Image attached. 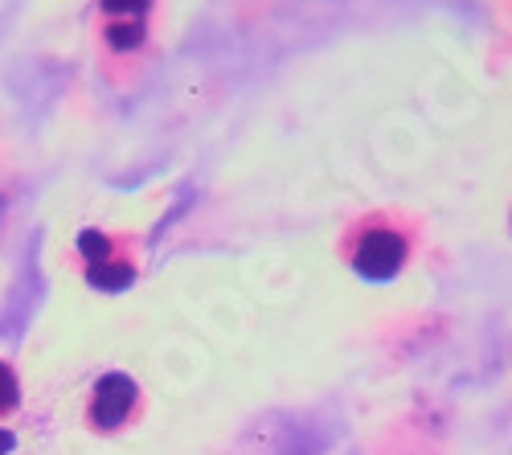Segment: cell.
<instances>
[{
    "label": "cell",
    "instance_id": "1",
    "mask_svg": "<svg viewBox=\"0 0 512 455\" xmlns=\"http://www.w3.org/2000/svg\"><path fill=\"white\" fill-rule=\"evenodd\" d=\"M418 246H422L418 218L402 210H369L349 222L345 238H340V259L365 283H390L414 263Z\"/></svg>",
    "mask_w": 512,
    "mask_h": 455
},
{
    "label": "cell",
    "instance_id": "2",
    "mask_svg": "<svg viewBox=\"0 0 512 455\" xmlns=\"http://www.w3.org/2000/svg\"><path fill=\"white\" fill-rule=\"evenodd\" d=\"M74 251L82 259V275H87L95 292H107V296L127 292L140 275V259L132 246H127V238H115L107 230H82Z\"/></svg>",
    "mask_w": 512,
    "mask_h": 455
},
{
    "label": "cell",
    "instance_id": "3",
    "mask_svg": "<svg viewBox=\"0 0 512 455\" xmlns=\"http://www.w3.org/2000/svg\"><path fill=\"white\" fill-rule=\"evenodd\" d=\"M144 415V390L132 374L123 369H111L91 386L87 398V427L95 435H119L127 427H136V419Z\"/></svg>",
    "mask_w": 512,
    "mask_h": 455
},
{
    "label": "cell",
    "instance_id": "4",
    "mask_svg": "<svg viewBox=\"0 0 512 455\" xmlns=\"http://www.w3.org/2000/svg\"><path fill=\"white\" fill-rule=\"evenodd\" d=\"M144 37H148L144 21H111V25L103 29V41H107L115 54H132V50H140V46H144Z\"/></svg>",
    "mask_w": 512,
    "mask_h": 455
},
{
    "label": "cell",
    "instance_id": "5",
    "mask_svg": "<svg viewBox=\"0 0 512 455\" xmlns=\"http://www.w3.org/2000/svg\"><path fill=\"white\" fill-rule=\"evenodd\" d=\"M21 406V378L9 361H0V419H9Z\"/></svg>",
    "mask_w": 512,
    "mask_h": 455
},
{
    "label": "cell",
    "instance_id": "6",
    "mask_svg": "<svg viewBox=\"0 0 512 455\" xmlns=\"http://www.w3.org/2000/svg\"><path fill=\"white\" fill-rule=\"evenodd\" d=\"M99 9L115 21H144V13L152 9V0H99Z\"/></svg>",
    "mask_w": 512,
    "mask_h": 455
},
{
    "label": "cell",
    "instance_id": "7",
    "mask_svg": "<svg viewBox=\"0 0 512 455\" xmlns=\"http://www.w3.org/2000/svg\"><path fill=\"white\" fill-rule=\"evenodd\" d=\"M13 447H17V435L9 427H0V455H13Z\"/></svg>",
    "mask_w": 512,
    "mask_h": 455
},
{
    "label": "cell",
    "instance_id": "8",
    "mask_svg": "<svg viewBox=\"0 0 512 455\" xmlns=\"http://www.w3.org/2000/svg\"><path fill=\"white\" fill-rule=\"evenodd\" d=\"M508 226H512V218H508Z\"/></svg>",
    "mask_w": 512,
    "mask_h": 455
}]
</instances>
